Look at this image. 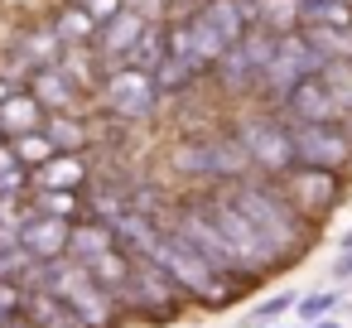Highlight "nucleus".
Here are the masks:
<instances>
[{
    "label": "nucleus",
    "mask_w": 352,
    "mask_h": 328,
    "mask_svg": "<svg viewBox=\"0 0 352 328\" xmlns=\"http://www.w3.org/2000/svg\"><path fill=\"white\" fill-rule=\"evenodd\" d=\"M145 15H135V10H116L107 25H97V39H92V49L102 54V63L107 68H116V63H126V54L135 49V39L145 34Z\"/></svg>",
    "instance_id": "nucleus-12"
},
{
    "label": "nucleus",
    "mask_w": 352,
    "mask_h": 328,
    "mask_svg": "<svg viewBox=\"0 0 352 328\" xmlns=\"http://www.w3.org/2000/svg\"><path fill=\"white\" fill-rule=\"evenodd\" d=\"M0 140H6V131H0Z\"/></svg>",
    "instance_id": "nucleus-34"
},
{
    "label": "nucleus",
    "mask_w": 352,
    "mask_h": 328,
    "mask_svg": "<svg viewBox=\"0 0 352 328\" xmlns=\"http://www.w3.org/2000/svg\"><path fill=\"white\" fill-rule=\"evenodd\" d=\"M10 145H15V155L30 164V174H34L49 155H58V150H54V140L44 135V126H39V131H25V135H10Z\"/></svg>",
    "instance_id": "nucleus-23"
},
{
    "label": "nucleus",
    "mask_w": 352,
    "mask_h": 328,
    "mask_svg": "<svg viewBox=\"0 0 352 328\" xmlns=\"http://www.w3.org/2000/svg\"><path fill=\"white\" fill-rule=\"evenodd\" d=\"M275 39H280V34H270V30H246V34L212 63L208 78H217V87H222L227 97H256V92H261V78H265V68H270V54H275Z\"/></svg>",
    "instance_id": "nucleus-5"
},
{
    "label": "nucleus",
    "mask_w": 352,
    "mask_h": 328,
    "mask_svg": "<svg viewBox=\"0 0 352 328\" xmlns=\"http://www.w3.org/2000/svg\"><path fill=\"white\" fill-rule=\"evenodd\" d=\"M333 275L338 280H352V246H342V256L333 261Z\"/></svg>",
    "instance_id": "nucleus-29"
},
{
    "label": "nucleus",
    "mask_w": 352,
    "mask_h": 328,
    "mask_svg": "<svg viewBox=\"0 0 352 328\" xmlns=\"http://www.w3.org/2000/svg\"><path fill=\"white\" fill-rule=\"evenodd\" d=\"M44 135L54 140V150H68V155H82L87 140H92V131H87V121L78 111H49L44 116Z\"/></svg>",
    "instance_id": "nucleus-17"
},
{
    "label": "nucleus",
    "mask_w": 352,
    "mask_h": 328,
    "mask_svg": "<svg viewBox=\"0 0 352 328\" xmlns=\"http://www.w3.org/2000/svg\"><path fill=\"white\" fill-rule=\"evenodd\" d=\"M44 102L30 92V87H15L6 102H0V131H6V140L10 135H25V131H39L44 126Z\"/></svg>",
    "instance_id": "nucleus-15"
},
{
    "label": "nucleus",
    "mask_w": 352,
    "mask_h": 328,
    "mask_svg": "<svg viewBox=\"0 0 352 328\" xmlns=\"http://www.w3.org/2000/svg\"><path fill=\"white\" fill-rule=\"evenodd\" d=\"M169 164L179 179L198 184V188H222V184H236L251 169L236 131H208V135H184L174 150H169Z\"/></svg>",
    "instance_id": "nucleus-3"
},
{
    "label": "nucleus",
    "mask_w": 352,
    "mask_h": 328,
    "mask_svg": "<svg viewBox=\"0 0 352 328\" xmlns=\"http://www.w3.org/2000/svg\"><path fill=\"white\" fill-rule=\"evenodd\" d=\"M54 34L63 39V49H78V44H92L97 39V20H92V10L82 6H63L58 15H54Z\"/></svg>",
    "instance_id": "nucleus-18"
},
{
    "label": "nucleus",
    "mask_w": 352,
    "mask_h": 328,
    "mask_svg": "<svg viewBox=\"0 0 352 328\" xmlns=\"http://www.w3.org/2000/svg\"><path fill=\"white\" fill-rule=\"evenodd\" d=\"M323 83H328V92L338 97V107H342V116L352 121V63H342V58H333V63H323Z\"/></svg>",
    "instance_id": "nucleus-24"
},
{
    "label": "nucleus",
    "mask_w": 352,
    "mask_h": 328,
    "mask_svg": "<svg viewBox=\"0 0 352 328\" xmlns=\"http://www.w3.org/2000/svg\"><path fill=\"white\" fill-rule=\"evenodd\" d=\"M30 92L44 102V111H78V102H82L87 87L63 63H49V68H34L30 73Z\"/></svg>",
    "instance_id": "nucleus-13"
},
{
    "label": "nucleus",
    "mask_w": 352,
    "mask_h": 328,
    "mask_svg": "<svg viewBox=\"0 0 352 328\" xmlns=\"http://www.w3.org/2000/svg\"><path fill=\"white\" fill-rule=\"evenodd\" d=\"M265 328H285V323H265Z\"/></svg>",
    "instance_id": "nucleus-33"
},
{
    "label": "nucleus",
    "mask_w": 352,
    "mask_h": 328,
    "mask_svg": "<svg viewBox=\"0 0 352 328\" xmlns=\"http://www.w3.org/2000/svg\"><path fill=\"white\" fill-rule=\"evenodd\" d=\"M198 78H208V73H203V68H193V63H188V58H179V54H169V58L155 68V83H160V92H164V97L188 92Z\"/></svg>",
    "instance_id": "nucleus-19"
},
{
    "label": "nucleus",
    "mask_w": 352,
    "mask_h": 328,
    "mask_svg": "<svg viewBox=\"0 0 352 328\" xmlns=\"http://www.w3.org/2000/svg\"><path fill=\"white\" fill-rule=\"evenodd\" d=\"M294 304H299V294H289V289H280V294H270V299H261V304H256V309L246 314V323H261V328H265V323H275V318H285V314H289Z\"/></svg>",
    "instance_id": "nucleus-26"
},
{
    "label": "nucleus",
    "mask_w": 352,
    "mask_h": 328,
    "mask_svg": "<svg viewBox=\"0 0 352 328\" xmlns=\"http://www.w3.org/2000/svg\"><path fill=\"white\" fill-rule=\"evenodd\" d=\"M68 232H73V222L49 217V212H39L30 203V212H25V222H20L15 237H20V246H25L30 261H58V256H68Z\"/></svg>",
    "instance_id": "nucleus-11"
},
{
    "label": "nucleus",
    "mask_w": 352,
    "mask_h": 328,
    "mask_svg": "<svg viewBox=\"0 0 352 328\" xmlns=\"http://www.w3.org/2000/svg\"><path fill=\"white\" fill-rule=\"evenodd\" d=\"M304 328H342V323H338V318L328 314V318H314V323H304Z\"/></svg>",
    "instance_id": "nucleus-30"
},
{
    "label": "nucleus",
    "mask_w": 352,
    "mask_h": 328,
    "mask_svg": "<svg viewBox=\"0 0 352 328\" xmlns=\"http://www.w3.org/2000/svg\"><path fill=\"white\" fill-rule=\"evenodd\" d=\"M280 188L289 193V203L314 222L323 227V217L342 203V174L338 169H309V164H294L280 174Z\"/></svg>",
    "instance_id": "nucleus-9"
},
{
    "label": "nucleus",
    "mask_w": 352,
    "mask_h": 328,
    "mask_svg": "<svg viewBox=\"0 0 352 328\" xmlns=\"http://www.w3.org/2000/svg\"><path fill=\"white\" fill-rule=\"evenodd\" d=\"M6 328H39V323H30V318H25V314H20V318H10V323H6Z\"/></svg>",
    "instance_id": "nucleus-31"
},
{
    "label": "nucleus",
    "mask_w": 352,
    "mask_h": 328,
    "mask_svg": "<svg viewBox=\"0 0 352 328\" xmlns=\"http://www.w3.org/2000/svg\"><path fill=\"white\" fill-rule=\"evenodd\" d=\"M97 102H102V111L116 116V121H150V116L160 111L164 92H160L155 73L131 68V63H116V68H107V78L97 83Z\"/></svg>",
    "instance_id": "nucleus-6"
},
{
    "label": "nucleus",
    "mask_w": 352,
    "mask_h": 328,
    "mask_svg": "<svg viewBox=\"0 0 352 328\" xmlns=\"http://www.w3.org/2000/svg\"><path fill=\"white\" fill-rule=\"evenodd\" d=\"M236 140L251 160L256 174L265 179H280L285 169H294V135H289V121L275 111V107H261V111H246L236 116Z\"/></svg>",
    "instance_id": "nucleus-4"
},
{
    "label": "nucleus",
    "mask_w": 352,
    "mask_h": 328,
    "mask_svg": "<svg viewBox=\"0 0 352 328\" xmlns=\"http://www.w3.org/2000/svg\"><path fill=\"white\" fill-rule=\"evenodd\" d=\"M30 203H34L39 212H49V217H63V222H78V217H87V203H82V193H68V188H39Z\"/></svg>",
    "instance_id": "nucleus-20"
},
{
    "label": "nucleus",
    "mask_w": 352,
    "mask_h": 328,
    "mask_svg": "<svg viewBox=\"0 0 352 328\" xmlns=\"http://www.w3.org/2000/svg\"><path fill=\"white\" fill-rule=\"evenodd\" d=\"M289 135H294V164L338 174L352 164V121H304L289 126Z\"/></svg>",
    "instance_id": "nucleus-8"
},
{
    "label": "nucleus",
    "mask_w": 352,
    "mask_h": 328,
    "mask_svg": "<svg viewBox=\"0 0 352 328\" xmlns=\"http://www.w3.org/2000/svg\"><path fill=\"white\" fill-rule=\"evenodd\" d=\"M10 92H15V83H10V78H0V102H6Z\"/></svg>",
    "instance_id": "nucleus-32"
},
{
    "label": "nucleus",
    "mask_w": 352,
    "mask_h": 328,
    "mask_svg": "<svg viewBox=\"0 0 352 328\" xmlns=\"http://www.w3.org/2000/svg\"><path fill=\"white\" fill-rule=\"evenodd\" d=\"M34 188H68V193H82L87 188V160L82 155H49L39 169H34Z\"/></svg>",
    "instance_id": "nucleus-14"
},
{
    "label": "nucleus",
    "mask_w": 352,
    "mask_h": 328,
    "mask_svg": "<svg viewBox=\"0 0 352 328\" xmlns=\"http://www.w3.org/2000/svg\"><path fill=\"white\" fill-rule=\"evenodd\" d=\"M323 54L314 49V39L304 34V30H289V34H280L275 39V54H270V68H265V78H261V102L265 107H275L294 83H304L309 73H323Z\"/></svg>",
    "instance_id": "nucleus-7"
},
{
    "label": "nucleus",
    "mask_w": 352,
    "mask_h": 328,
    "mask_svg": "<svg viewBox=\"0 0 352 328\" xmlns=\"http://www.w3.org/2000/svg\"><path fill=\"white\" fill-rule=\"evenodd\" d=\"M275 111H280L289 126H304V121H347L342 107H338V97L328 92L323 73H309L304 83H294V87L275 102Z\"/></svg>",
    "instance_id": "nucleus-10"
},
{
    "label": "nucleus",
    "mask_w": 352,
    "mask_h": 328,
    "mask_svg": "<svg viewBox=\"0 0 352 328\" xmlns=\"http://www.w3.org/2000/svg\"><path fill=\"white\" fill-rule=\"evenodd\" d=\"M25 318L39 328H87L63 299H54L49 289H34V285H25Z\"/></svg>",
    "instance_id": "nucleus-16"
},
{
    "label": "nucleus",
    "mask_w": 352,
    "mask_h": 328,
    "mask_svg": "<svg viewBox=\"0 0 352 328\" xmlns=\"http://www.w3.org/2000/svg\"><path fill=\"white\" fill-rule=\"evenodd\" d=\"M82 6L92 10V20H97V25H107L116 10H126V0H82Z\"/></svg>",
    "instance_id": "nucleus-28"
},
{
    "label": "nucleus",
    "mask_w": 352,
    "mask_h": 328,
    "mask_svg": "<svg viewBox=\"0 0 352 328\" xmlns=\"http://www.w3.org/2000/svg\"><path fill=\"white\" fill-rule=\"evenodd\" d=\"M227 193H232V203L261 227V237L270 241V251L280 256V265H289V261H299L309 246H314V222L289 203V193L280 188V179H265V174H246V179H236V184H222Z\"/></svg>",
    "instance_id": "nucleus-1"
},
{
    "label": "nucleus",
    "mask_w": 352,
    "mask_h": 328,
    "mask_svg": "<svg viewBox=\"0 0 352 328\" xmlns=\"http://www.w3.org/2000/svg\"><path fill=\"white\" fill-rule=\"evenodd\" d=\"M126 10H135V15H145L150 25H160V20L169 15V0H126Z\"/></svg>",
    "instance_id": "nucleus-27"
},
{
    "label": "nucleus",
    "mask_w": 352,
    "mask_h": 328,
    "mask_svg": "<svg viewBox=\"0 0 352 328\" xmlns=\"http://www.w3.org/2000/svg\"><path fill=\"white\" fill-rule=\"evenodd\" d=\"M338 304H342V294H338V289H314V294H299L294 314H299L304 323H314V318H328Z\"/></svg>",
    "instance_id": "nucleus-25"
},
{
    "label": "nucleus",
    "mask_w": 352,
    "mask_h": 328,
    "mask_svg": "<svg viewBox=\"0 0 352 328\" xmlns=\"http://www.w3.org/2000/svg\"><path fill=\"white\" fill-rule=\"evenodd\" d=\"M30 184H34L30 164L15 155L10 140H0V198H6V193H30Z\"/></svg>",
    "instance_id": "nucleus-22"
},
{
    "label": "nucleus",
    "mask_w": 352,
    "mask_h": 328,
    "mask_svg": "<svg viewBox=\"0 0 352 328\" xmlns=\"http://www.w3.org/2000/svg\"><path fill=\"white\" fill-rule=\"evenodd\" d=\"M309 39H314V49L333 63V58H342V63H352V25H314V30H304Z\"/></svg>",
    "instance_id": "nucleus-21"
},
{
    "label": "nucleus",
    "mask_w": 352,
    "mask_h": 328,
    "mask_svg": "<svg viewBox=\"0 0 352 328\" xmlns=\"http://www.w3.org/2000/svg\"><path fill=\"white\" fill-rule=\"evenodd\" d=\"M25 285H34V289H49L54 299H63L87 328H121V318H126V309H121V299H116V289H107L82 261H73V256H58V261H34L30 265V275H25Z\"/></svg>",
    "instance_id": "nucleus-2"
}]
</instances>
